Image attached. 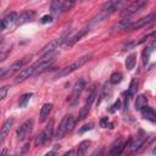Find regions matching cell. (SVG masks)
<instances>
[{"mask_svg": "<svg viewBox=\"0 0 156 156\" xmlns=\"http://www.w3.org/2000/svg\"><path fill=\"white\" fill-rule=\"evenodd\" d=\"M67 121H68V115L65 116V117L62 118L61 123L58 124V128H57V130H56V136H55V138L62 139V138L66 135V133H67Z\"/></svg>", "mask_w": 156, "mask_h": 156, "instance_id": "2e32d148", "label": "cell"}, {"mask_svg": "<svg viewBox=\"0 0 156 156\" xmlns=\"http://www.w3.org/2000/svg\"><path fill=\"white\" fill-rule=\"evenodd\" d=\"M95 98H96V89H95V85H93V87L90 88V93H89V95H88V99H87L84 106H83V107L80 108V111H79L78 119H84V118L88 116V113H89V111H90V108H91V105H93Z\"/></svg>", "mask_w": 156, "mask_h": 156, "instance_id": "52a82bcc", "label": "cell"}, {"mask_svg": "<svg viewBox=\"0 0 156 156\" xmlns=\"http://www.w3.org/2000/svg\"><path fill=\"white\" fill-rule=\"evenodd\" d=\"M77 0H65L62 4V11H69L74 5H76Z\"/></svg>", "mask_w": 156, "mask_h": 156, "instance_id": "4dcf8cb0", "label": "cell"}, {"mask_svg": "<svg viewBox=\"0 0 156 156\" xmlns=\"http://www.w3.org/2000/svg\"><path fill=\"white\" fill-rule=\"evenodd\" d=\"M76 124V118L72 115H68V121H67V133L72 132V129L74 128Z\"/></svg>", "mask_w": 156, "mask_h": 156, "instance_id": "1f68e13d", "label": "cell"}, {"mask_svg": "<svg viewBox=\"0 0 156 156\" xmlns=\"http://www.w3.org/2000/svg\"><path fill=\"white\" fill-rule=\"evenodd\" d=\"M93 126H94V123H88V124H84L80 129H79V133L82 134V133H84V132H87V130H90L91 128H93Z\"/></svg>", "mask_w": 156, "mask_h": 156, "instance_id": "e575fe53", "label": "cell"}, {"mask_svg": "<svg viewBox=\"0 0 156 156\" xmlns=\"http://www.w3.org/2000/svg\"><path fill=\"white\" fill-rule=\"evenodd\" d=\"M107 124H108V118H107V117H102V118L100 119V126H101L102 128H106Z\"/></svg>", "mask_w": 156, "mask_h": 156, "instance_id": "8d00e7d4", "label": "cell"}, {"mask_svg": "<svg viewBox=\"0 0 156 156\" xmlns=\"http://www.w3.org/2000/svg\"><path fill=\"white\" fill-rule=\"evenodd\" d=\"M122 78H123V76H122L121 72H115L110 77V83L113 84V85H116V84H118V83L122 82Z\"/></svg>", "mask_w": 156, "mask_h": 156, "instance_id": "f1b7e54d", "label": "cell"}, {"mask_svg": "<svg viewBox=\"0 0 156 156\" xmlns=\"http://www.w3.org/2000/svg\"><path fill=\"white\" fill-rule=\"evenodd\" d=\"M85 87H87V80H85V78H79V79L76 82V84H74V87H73V89H72L71 96L67 99V101H68L72 106H74V105L79 101V99H80V96H82V93H83V90H84Z\"/></svg>", "mask_w": 156, "mask_h": 156, "instance_id": "277c9868", "label": "cell"}, {"mask_svg": "<svg viewBox=\"0 0 156 156\" xmlns=\"http://www.w3.org/2000/svg\"><path fill=\"white\" fill-rule=\"evenodd\" d=\"M139 111L141 112V116H143L145 119H147V121H150V122H155V121H156V112H155V110H154L152 107H150V106L146 105V106L141 107Z\"/></svg>", "mask_w": 156, "mask_h": 156, "instance_id": "9a60e30c", "label": "cell"}, {"mask_svg": "<svg viewBox=\"0 0 156 156\" xmlns=\"http://www.w3.org/2000/svg\"><path fill=\"white\" fill-rule=\"evenodd\" d=\"M29 146H30V145H29V143H27V144H24V146L22 147V150L20 151V154H27V152L29 151Z\"/></svg>", "mask_w": 156, "mask_h": 156, "instance_id": "74e56055", "label": "cell"}, {"mask_svg": "<svg viewBox=\"0 0 156 156\" xmlns=\"http://www.w3.org/2000/svg\"><path fill=\"white\" fill-rule=\"evenodd\" d=\"M111 107H112V108H110V111H111V112H115L116 110H119V108H121V100H117V101H116Z\"/></svg>", "mask_w": 156, "mask_h": 156, "instance_id": "d590c367", "label": "cell"}, {"mask_svg": "<svg viewBox=\"0 0 156 156\" xmlns=\"http://www.w3.org/2000/svg\"><path fill=\"white\" fill-rule=\"evenodd\" d=\"M90 56L91 55H85V56H82V57H79L78 60H76L74 62H72L71 65H68V66H66V67H63V68H61L57 73H56V76H55V78H61V77H66V76H68V74H71L72 72H74V71H77L78 68H80L84 63H87L88 61H89V58H90Z\"/></svg>", "mask_w": 156, "mask_h": 156, "instance_id": "3957f363", "label": "cell"}, {"mask_svg": "<svg viewBox=\"0 0 156 156\" xmlns=\"http://www.w3.org/2000/svg\"><path fill=\"white\" fill-rule=\"evenodd\" d=\"M50 22H52V16H51V15H45V16H43V17L40 18V23H43V24L50 23Z\"/></svg>", "mask_w": 156, "mask_h": 156, "instance_id": "836d02e7", "label": "cell"}, {"mask_svg": "<svg viewBox=\"0 0 156 156\" xmlns=\"http://www.w3.org/2000/svg\"><path fill=\"white\" fill-rule=\"evenodd\" d=\"M155 18H156V16H155V13L152 12V13H150V15H149V16H146V17H141V18H139V20H136V21H134V22H129V23L127 24V27L124 28V30L130 32V30L139 29V28H141V27H144V26H146V24H149V23L154 22V21H155Z\"/></svg>", "mask_w": 156, "mask_h": 156, "instance_id": "8992f818", "label": "cell"}, {"mask_svg": "<svg viewBox=\"0 0 156 156\" xmlns=\"http://www.w3.org/2000/svg\"><path fill=\"white\" fill-rule=\"evenodd\" d=\"M145 141H146V134L143 132V130H139V135L136 136V141H134L133 143V140H132V143H130V149H132V154H134V152H136V151H139V149L141 147V146H144V144H145Z\"/></svg>", "mask_w": 156, "mask_h": 156, "instance_id": "4fadbf2b", "label": "cell"}, {"mask_svg": "<svg viewBox=\"0 0 156 156\" xmlns=\"http://www.w3.org/2000/svg\"><path fill=\"white\" fill-rule=\"evenodd\" d=\"M90 146V140H83L79 145H78V150L77 154L78 155H85V152L88 151V147Z\"/></svg>", "mask_w": 156, "mask_h": 156, "instance_id": "d4e9b609", "label": "cell"}, {"mask_svg": "<svg viewBox=\"0 0 156 156\" xmlns=\"http://www.w3.org/2000/svg\"><path fill=\"white\" fill-rule=\"evenodd\" d=\"M32 76H34V66H33V65L29 66V67H26V68L21 69L20 73L16 76L15 82H16V83H22V82H24L26 79H28V78L32 77Z\"/></svg>", "mask_w": 156, "mask_h": 156, "instance_id": "7c38bea8", "label": "cell"}, {"mask_svg": "<svg viewBox=\"0 0 156 156\" xmlns=\"http://www.w3.org/2000/svg\"><path fill=\"white\" fill-rule=\"evenodd\" d=\"M155 45H156V43H155V40L143 51V62H144V65H146L147 62H149V58H150V55L154 52V50H155Z\"/></svg>", "mask_w": 156, "mask_h": 156, "instance_id": "44dd1931", "label": "cell"}, {"mask_svg": "<svg viewBox=\"0 0 156 156\" xmlns=\"http://www.w3.org/2000/svg\"><path fill=\"white\" fill-rule=\"evenodd\" d=\"M135 62H136V55L135 54L128 55L127 58H126V67H127V69H133L134 66H135Z\"/></svg>", "mask_w": 156, "mask_h": 156, "instance_id": "7402d4cb", "label": "cell"}, {"mask_svg": "<svg viewBox=\"0 0 156 156\" xmlns=\"http://www.w3.org/2000/svg\"><path fill=\"white\" fill-rule=\"evenodd\" d=\"M16 18H17V13H16V12H11V13H9L7 16H5L4 18H1V20H0V32H2L10 23L15 22Z\"/></svg>", "mask_w": 156, "mask_h": 156, "instance_id": "e0dca14e", "label": "cell"}, {"mask_svg": "<svg viewBox=\"0 0 156 156\" xmlns=\"http://www.w3.org/2000/svg\"><path fill=\"white\" fill-rule=\"evenodd\" d=\"M32 96H33V93H26V94H23L20 98V100H18V106L20 107H26Z\"/></svg>", "mask_w": 156, "mask_h": 156, "instance_id": "cb8c5ba5", "label": "cell"}, {"mask_svg": "<svg viewBox=\"0 0 156 156\" xmlns=\"http://www.w3.org/2000/svg\"><path fill=\"white\" fill-rule=\"evenodd\" d=\"M9 85H4V87H1L0 88V101L1 100H4L5 98H6V95H7V91H9Z\"/></svg>", "mask_w": 156, "mask_h": 156, "instance_id": "d6a6232c", "label": "cell"}, {"mask_svg": "<svg viewBox=\"0 0 156 156\" xmlns=\"http://www.w3.org/2000/svg\"><path fill=\"white\" fill-rule=\"evenodd\" d=\"M2 39H4V38H0V45H1V43H2Z\"/></svg>", "mask_w": 156, "mask_h": 156, "instance_id": "60d3db41", "label": "cell"}, {"mask_svg": "<svg viewBox=\"0 0 156 156\" xmlns=\"http://www.w3.org/2000/svg\"><path fill=\"white\" fill-rule=\"evenodd\" d=\"M146 105H147V98L145 95H138L136 100H135V108L140 110L141 107H144Z\"/></svg>", "mask_w": 156, "mask_h": 156, "instance_id": "603a6c76", "label": "cell"}, {"mask_svg": "<svg viewBox=\"0 0 156 156\" xmlns=\"http://www.w3.org/2000/svg\"><path fill=\"white\" fill-rule=\"evenodd\" d=\"M124 149H126V145H124L123 140H122V139H118V140H116V141L112 144L111 150H110V154H111V155H119V154H122V151H123Z\"/></svg>", "mask_w": 156, "mask_h": 156, "instance_id": "ac0fdd59", "label": "cell"}, {"mask_svg": "<svg viewBox=\"0 0 156 156\" xmlns=\"http://www.w3.org/2000/svg\"><path fill=\"white\" fill-rule=\"evenodd\" d=\"M136 89H138V79H136V78H133L132 82H130V84H129V89H128V91H127L128 98L133 96V95L136 93Z\"/></svg>", "mask_w": 156, "mask_h": 156, "instance_id": "484cf974", "label": "cell"}, {"mask_svg": "<svg viewBox=\"0 0 156 156\" xmlns=\"http://www.w3.org/2000/svg\"><path fill=\"white\" fill-rule=\"evenodd\" d=\"M71 33H72V30H71V29H67V30H66L65 33H62L58 38H56V39L51 40L49 44H46V45L40 50V56L46 55V54H50V52L55 51L56 49H58V46H61L62 44H65V43L67 41V39L71 37Z\"/></svg>", "mask_w": 156, "mask_h": 156, "instance_id": "7a4b0ae2", "label": "cell"}, {"mask_svg": "<svg viewBox=\"0 0 156 156\" xmlns=\"http://www.w3.org/2000/svg\"><path fill=\"white\" fill-rule=\"evenodd\" d=\"M28 61H29V57H23V58L18 60V61L13 62V63L11 65L10 69H6V71L4 72V74L1 76V78H2V79H5V78H7V77L12 76V74H13L16 71H20L21 68H23V66H24V65H26Z\"/></svg>", "mask_w": 156, "mask_h": 156, "instance_id": "9c48e42d", "label": "cell"}, {"mask_svg": "<svg viewBox=\"0 0 156 156\" xmlns=\"http://www.w3.org/2000/svg\"><path fill=\"white\" fill-rule=\"evenodd\" d=\"M0 115H1V113H0Z\"/></svg>", "mask_w": 156, "mask_h": 156, "instance_id": "b9f144b4", "label": "cell"}, {"mask_svg": "<svg viewBox=\"0 0 156 156\" xmlns=\"http://www.w3.org/2000/svg\"><path fill=\"white\" fill-rule=\"evenodd\" d=\"M126 1H128V0H108L102 7H101V10H100V12H99V15L94 18V21H93V24H96V23H100V22H102L106 17H108L110 15H112L122 4H124Z\"/></svg>", "mask_w": 156, "mask_h": 156, "instance_id": "6da1fadb", "label": "cell"}, {"mask_svg": "<svg viewBox=\"0 0 156 156\" xmlns=\"http://www.w3.org/2000/svg\"><path fill=\"white\" fill-rule=\"evenodd\" d=\"M13 123H15V118H13V117H10V118L6 119L5 123L2 124V127H1V129H0V146L2 145L4 140H5L6 136L9 135V133H10V130H11Z\"/></svg>", "mask_w": 156, "mask_h": 156, "instance_id": "8fae6325", "label": "cell"}, {"mask_svg": "<svg viewBox=\"0 0 156 156\" xmlns=\"http://www.w3.org/2000/svg\"><path fill=\"white\" fill-rule=\"evenodd\" d=\"M32 129H33V119H26L20 127H18V129H17V139L18 140H21V141H23V140H26L29 135H30V133H32Z\"/></svg>", "mask_w": 156, "mask_h": 156, "instance_id": "ba28073f", "label": "cell"}, {"mask_svg": "<svg viewBox=\"0 0 156 156\" xmlns=\"http://www.w3.org/2000/svg\"><path fill=\"white\" fill-rule=\"evenodd\" d=\"M147 2H149V0H134L132 4H129L126 9H123L121 11V16L128 18L129 16H132V15L136 13L138 11H140Z\"/></svg>", "mask_w": 156, "mask_h": 156, "instance_id": "5b68a950", "label": "cell"}, {"mask_svg": "<svg viewBox=\"0 0 156 156\" xmlns=\"http://www.w3.org/2000/svg\"><path fill=\"white\" fill-rule=\"evenodd\" d=\"M34 17H35V11L27 10V11H23L22 13H20V15H17V18H16L15 23H16V26H22V24H24L27 22L33 21Z\"/></svg>", "mask_w": 156, "mask_h": 156, "instance_id": "30bf717a", "label": "cell"}, {"mask_svg": "<svg viewBox=\"0 0 156 156\" xmlns=\"http://www.w3.org/2000/svg\"><path fill=\"white\" fill-rule=\"evenodd\" d=\"M89 32V27H85V28H83V29H80L78 33H76L74 35H72V37H69L68 39H67V41H66V45L68 46V48H71V46H73L77 41H79L87 33Z\"/></svg>", "mask_w": 156, "mask_h": 156, "instance_id": "5bb4252c", "label": "cell"}, {"mask_svg": "<svg viewBox=\"0 0 156 156\" xmlns=\"http://www.w3.org/2000/svg\"><path fill=\"white\" fill-rule=\"evenodd\" d=\"M62 10V5L60 2V0H52L50 4V11L52 13H58Z\"/></svg>", "mask_w": 156, "mask_h": 156, "instance_id": "83f0119b", "label": "cell"}, {"mask_svg": "<svg viewBox=\"0 0 156 156\" xmlns=\"http://www.w3.org/2000/svg\"><path fill=\"white\" fill-rule=\"evenodd\" d=\"M74 154H77L74 150H69V151H67V152H65V156H67V155H74Z\"/></svg>", "mask_w": 156, "mask_h": 156, "instance_id": "f35d334b", "label": "cell"}, {"mask_svg": "<svg viewBox=\"0 0 156 156\" xmlns=\"http://www.w3.org/2000/svg\"><path fill=\"white\" fill-rule=\"evenodd\" d=\"M11 49H12V45L11 44H9V45H6V46H4V48L0 49V62H2L9 56V54L11 52Z\"/></svg>", "mask_w": 156, "mask_h": 156, "instance_id": "4316f807", "label": "cell"}, {"mask_svg": "<svg viewBox=\"0 0 156 156\" xmlns=\"http://www.w3.org/2000/svg\"><path fill=\"white\" fill-rule=\"evenodd\" d=\"M51 110H52V104H49V102L44 104V105H43V107H41V110H40L39 121H40V122H44V121L49 117V115H50Z\"/></svg>", "mask_w": 156, "mask_h": 156, "instance_id": "d6986e66", "label": "cell"}, {"mask_svg": "<svg viewBox=\"0 0 156 156\" xmlns=\"http://www.w3.org/2000/svg\"><path fill=\"white\" fill-rule=\"evenodd\" d=\"M43 133H44V136H45V141L49 143V141L52 139V135H54V121H50V122L45 126Z\"/></svg>", "mask_w": 156, "mask_h": 156, "instance_id": "ffe728a7", "label": "cell"}, {"mask_svg": "<svg viewBox=\"0 0 156 156\" xmlns=\"http://www.w3.org/2000/svg\"><path fill=\"white\" fill-rule=\"evenodd\" d=\"M6 71V68H0V78H1V76L4 74V72Z\"/></svg>", "mask_w": 156, "mask_h": 156, "instance_id": "ab89813d", "label": "cell"}, {"mask_svg": "<svg viewBox=\"0 0 156 156\" xmlns=\"http://www.w3.org/2000/svg\"><path fill=\"white\" fill-rule=\"evenodd\" d=\"M34 144H35V146H41V145L46 144V141H45V136H44V133H43V132H40V133L35 136Z\"/></svg>", "mask_w": 156, "mask_h": 156, "instance_id": "f546056e", "label": "cell"}]
</instances>
